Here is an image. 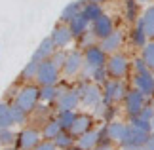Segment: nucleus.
I'll return each mask as SVG.
<instances>
[{"instance_id": "c03bdc74", "label": "nucleus", "mask_w": 154, "mask_h": 150, "mask_svg": "<svg viewBox=\"0 0 154 150\" xmlns=\"http://www.w3.org/2000/svg\"><path fill=\"white\" fill-rule=\"evenodd\" d=\"M139 4H149V2H152V0H137Z\"/></svg>"}, {"instance_id": "412c9836", "label": "nucleus", "mask_w": 154, "mask_h": 150, "mask_svg": "<svg viewBox=\"0 0 154 150\" xmlns=\"http://www.w3.org/2000/svg\"><path fill=\"white\" fill-rule=\"evenodd\" d=\"M76 142H78V146L84 148V150H93L99 142H101V137H99V131L97 129H90L88 133H84L82 137H78Z\"/></svg>"}, {"instance_id": "a878e982", "label": "nucleus", "mask_w": 154, "mask_h": 150, "mask_svg": "<svg viewBox=\"0 0 154 150\" xmlns=\"http://www.w3.org/2000/svg\"><path fill=\"white\" fill-rule=\"evenodd\" d=\"M146 42H149V36H146V32H145V29L141 27V23L137 21L135 23V27L131 29V44L135 46V47H143L146 46Z\"/></svg>"}, {"instance_id": "72a5a7b5", "label": "nucleus", "mask_w": 154, "mask_h": 150, "mask_svg": "<svg viewBox=\"0 0 154 150\" xmlns=\"http://www.w3.org/2000/svg\"><path fill=\"white\" fill-rule=\"evenodd\" d=\"M27 114L21 109L19 105H15V103H11V120H14V125H23L27 122Z\"/></svg>"}, {"instance_id": "de8ad7c7", "label": "nucleus", "mask_w": 154, "mask_h": 150, "mask_svg": "<svg viewBox=\"0 0 154 150\" xmlns=\"http://www.w3.org/2000/svg\"><path fill=\"white\" fill-rule=\"evenodd\" d=\"M88 2H99L101 4V2H105V0H88Z\"/></svg>"}, {"instance_id": "393cba45", "label": "nucleus", "mask_w": 154, "mask_h": 150, "mask_svg": "<svg viewBox=\"0 0 154 150\" xmlns=\"http://www.w3.org/2000/svg\"><path fill=\"white\" fill-rule=\"evenodd\" d=\"M82 14L88 17V21H90V23H93L95 19H99V17L103 15V6L99 4V2H88V0H86L84 8H82Z\"/></svg>"}, {"instance_id": "37998d69", "label": "nucleus", "mask_w": 154, "mask_h": 150, "mask_svg": "<svg viewBox=\"0 0 154 150\" xmlns=\"http://www.w3.org/2000/svg\"><path fill=\"white\" fill-rule=\"evenodd\" d=\"M122 150H145V146H122Z\"/></svg>"}, {"instance_id": "e433bc0d", "label": "nucleus", "mask_w": 154, "mask_h": 150, "mask_svg": "<svg viewBox=\"0 0 154 150\" xmlns=\"http://www.w3.org/2000/svg\"><path fill=\"white\" fill-rule=\"evenodd\" d=\"M109 72H106V67H101V69H95L93 70V74H91V78H93V82L95 84H105L106 80H109Z\"/></svg>"}, {"instance_id": "ea45409f", "label": "nucleus", "mask_w": 154, "mask_h": 150, "mask_svg": "<svg viewBox=\"0 0 154 150\" xmlns=\"http://www.w3.org/2000/svg\"><path fill=\"white\" fill-rule=\"evenodd\" d=\"M34 150H59V148L55 146V142H53V141H42Z\"/></svg>"}, {"instance_id": "6ab92c4d", "label": "nucleus", "mask_w": 154, "mask_h": 150, "mask_svg": "<svg viewBox=\"0 0 154 150\" xmlns=\"http://www.w3.org/2000/svg\"><path fill=\"white\" fill-rule=\"evenodd\" d=\"M86 0H74V2H69L65 8L61 10V15H59V23H69L74 19L78 14H82V8H84Z\"/></svg>"}, {"instance_id": "f257e3e1", "label": "nucleus", "mask_w": 154, "mask_h": 150, "mask_svg": "<svg viewBox=\"0 0 154 150\" xmlns=\"http://www.w3.org/2000/svg\"><path fill=\"white\" fill-rule=\"evenodd\" d=\"M106 59H109V53L103 51V47L99 44H93V46H88L86 51H84V69L82 72L84 76H90L93 74L95 69H101V67H106Z\"/></svg>"}, {"instance_id": "09e8293b", "label": "nucleus", "mask_w": 154, "mask_h": 150, "mask_svg": "<svg viewBox=\"0 0 154 150\" xmlns=\"http://www.w3.org/2000/svg\"><path fill=\"white\" fill-rule=\"evenodd\" d=\"M150 124H152V133H154V118H152V122H150Z\"/></svg>"}, {"instance_id": "a19ab883", "label": "nucleus", "mask_w": 154, "mask_h": 150, "mask_svg": "<svg viewBox=\"0 0 154 150\" xmlns=\"http://www.w3.org/2000/svg\"><path fill=\"white\" fill-rule=\"evenodd\" d=\"M145 150H154V133H150L149 141L145 142Z\"/></svg>"}, {"instance_id": "f03ea898", "label": "nucleus", "mask_w": 154, "mask_h": 150, "mask_svg": "<svg viewBox=\"0 0 154 150\" xmlns=\"http://www.w3.org/2000/svg\"><path fill=\"white\" fill-rule=\"evenodd\" d=\"M40 103V86L36 84H27V86H23L19 91L15 95V105H19L25 112H34L36 110V106Z\"/></svg>"}, {"instance_id": "2eb2a0df", "label": "nucleus", "mask_w": 154, "mask_h": 150, "mask_svg": "<svg viewBox=\"0 0 154 150\" xmlns=\"http://www.w3.org/2000/svg\"><path fill=\"white\" fill-rule=\"evenodd\" d=\"M122 42H124V32L120 31V29H114V31H112L106 38L99 40V46L103 47V51H105V53L112 55V53H116L118 50H120Z\"/></svg>"}, {"instance_id": "ddd939ff", "label": "nucleus", "mask_w": 154, "mask_h": 150, "mask_svg": "<svg viewBox=\"0 0 154 150\" xmlns=\"http://www.w3.org/2000/svg\"><path fill=\"white\" fill-rule=\"evenodd\" d=\"M90 31L93 32V36H95L97 40H103V38H106L112 31H114V21H112L110 15L103 14L99 19H95V21L91 23V29H90Z\"/></svg>"}, {"instance_id": "c9c22d12", "label": "nucleus", "mask_w": 154, "mask_h": 150, "mask_svg": "<svg viewBox=\"0 0 154 150\" xmlns=\"http://www.w3.org/2000/svg\"><path fill=\"white\" fill-rule=\"evenodd\" d=\"M67 55H69V51H67V50H55V53L51 55V61L55 63V67H57V69H63L65 61H67Z\"/></svg>"}, {"instance_id": "7c9ffc66", "label": "nucleus", "mask_w": 154, "mask_h": 150, "mask_svg": "<svg viewBox=\"0 0 154 150\" xmlns=\"http://www.w3.org/2000/svg\"><path fill=\"white\" fill-rule=\"evenodd\" d=\"M139 2L137 0H128L126 2V21L137 23L139 21Z\"/></svg>"}, {"instance_id": "3c124183", "label": "nucleus", "mask_w": 154, "mask_h": 150, "mask_svg": "<svg viewBox=\"0 0 154 150\" xmlns=\"http://www.w3.org/2000/svg\"><path fill=\"white\" fill-rule=\"evenodd\" d=\"M0 47H2V46H0ZM0 51H2V50H0Z\"/></svg>"}, {"instance_id": "7ed1b4c3", "label": "nucleus", "mask_w": 154, "mask_h": 150, "mask_svg": "<svg viewBox=\"0 0 154 150\" xmlns=\"http://www.w3.org/2000/svg\"><path fill=\"white\" fill-rule=\"evenodd\" d=\"M59 78H61V69H57L51 59H46V61L40 63L38 74L34 78V82L38 86H57Z\"/></svg>"}, {"instance_id": "9b49d317", "label": "nucleus", "mask_w": 154, "mask_h": 150, "mask_svg": "<svg viewBox=\"0 0 154 150\" xmlns=\"http://www.w3.org/2000/svg\"><path fill=\"white\" fill-rule=\"evenodd\" d=\"M50 36L53 40V44H55L57 50H65L67 46H70V42L74 40V34L70 31V27L67 23H59V25L53 27V31L50 32Z\"/></svg>"}, {"instance_id": "423d86ee", "label": "nucleus", "mask_w": 154, "mask_h": 150, "mask_svg": "<svg viewBox=\"0 0 154 150\" xmlns=\"http://www.w3.org/2000/svg\"><path fill=\"white\" fill-rule=\"evenodd\" d=\"M128 89L124 86L122 80H106L103 84V103L105 105H114V103H120L126 97Z\"/></svg>"}, {"instance_id": "20e7f679", "label": "nucleus", "mask_w": 154, "mask_h": 150, "mask_svg": "<svg viewBox=\"0 0 154 150\" xmlns=\"http://www.w3.org/2000/svg\"><path fill=\"white\" fill-rule=\"evenodd\" d=\"M129 59L124 55V53H112L109 55L106 59V72H109L110 78H114V80H122L124 76H128L129 72Z\"/></svg>"}, {"instance_id": "1a4fd4ad", "label": "nucleus", "mask_w": 154, "mask_h": 150, "mask_svg": "<svg viewBox=\"0 0 154 150\" xmlns=\"http://www.w3.org/2000/svg\"><path fill=\"white\" fill-rule=\"evenodd\" d=\"M145 106H146V97L139 89L133 87L126 93V97H124V109H126L128 116H137Z\"/></svg>"}, {"instance_id": "aec40b11", "label": "nucleus", "mask_w": 154, "mask_h": 150, "mask_svg": "<svg viewBox=\"0 0 154 150\" xmlns=\"http://www.w3.org/2000/svg\"><path fill=\"white\" fill-rule=\"evenodd\" d=\"M139 23H141V27L145 29L146 36L154 38V4H149L143 10V14L139 17Z\"/></svg>"}, {"instance_id": "f8f14e48", "label": "nucleus", "mask_w": 154, "mask_h": 150, "mask_svg": "<svg viewBox=\"0 0 154 150\" xmlns=\"http://www.w3.org/2000/svg\"><path fill=\"white\" fill-rule=\"evenodd\" d=\"M78 105H82L78 87L65 89V91L61 93V97L57 99V110H76Z\"/></svg>"}, {"instance_id": "6e6552de", "label": "nucleus", "mask_w": 154, "mask_h": 150, "mask_svg": "<svg viewBox=\"0 0 154 150\" xmlns=\"http://www.w3.org/2000/svg\"><path fill=\"white\" fill-rule=\"evenodd\" d=\"M82 69H84V53L80 50L69 51L67 61H65L63 69H61V74L67 76V78H74V76H78L82 72Z\"/></svg>"}, {"instance_id": "473e14b6", "label": "nucleus", "mask_w": 154, "mask_h": 150, "mask_svg": "<svg viewBox=\"0 0 154 150\" xmlns=\"http://www.w3.org/2000/svg\"><path fill=\"white\" fill-rule=\"evenodd\" d=\"M129 124H131L133 127H137V129H143V131H146V133H152V124L149 122V120H145L141 114H137V116H129Z\"/></svg>"}, {"instance_id": "c756f323", "label": "nucleus", "mask_w": 154, "mask_h": 150, "mask_svg": "<svg viewBox=\"0 0 154 150\" xmlns=\"http://www.w3.org/2000/svg\"><path fill=\"white\" fill-rule=\"evenodd\" d=\"M38 67H40V63L38 61H34V59L31 57V61H29L25 67H23V70H21V80H34L36 78V74H38Z\"/></svg>"}, {"instance_id": "4468645a", "label": "nucleus", "mask_w": 154, "mask_h": 150, "mask_svg": "<svg viewBox=\"0 0 154 150\" xmlns=\"http://www.w3.org/2000/svg\"><path fill=\"white\" fill-rule=\"evenodd\" d=\"M150 133H146L143 129H137L133 127L131 124H128V133H126V139L120 146H145V142L149 141Z\"/></svg>"}, {"instance_id": "c85d7f7f", "label": "nucleus", "mask_w": 154, "mask_h": 150, "mask_svg": "<svg viewBox=\"0 0 154 150\" xmlns=\"http://www.w3.org/2000/svg\"><path fill=\"white\" fill-rule=\"evenodd\" d=\"M76 116H78V112L76 110H57V120H59V124H61V127L63 129H70V125L74 124V120Z\"/></svg>"}, {"instance_id": "9d476101", "label": "nucleus", "mask_w": 154, "mask_h": 150, "mask_svg": "<svg viewBox=\"0 0 154 150\" xmlns=\"http://www.w3.org/2000/svg\"><path fill=\"white\" fill-rule=\"evenodd\" d=\"M133 87L139 89L146 99L154 97V72H152V70L133 72Z\"/></svg>"}, {"instance_id": "0eeeda50", "label": "nucleus", "mask_w": 154, "mask_h": 150, "mask_svg": "<svg viewBox=\"0 0 154 150\" xmlns=\"http://www.w3.org/2000/svg\"><path fill=\"white\" fill-rule=\"evenodd\" d=\"M42 131H38L36 127H25L17 133V148L19 150H34L40 142H42Z\"/></svg>"}, {"instance_id": "b1692460", "label": "nucleus", "mask_w": 154, "mask_h": 150, "mask_svg": "<svg viewBox=\"0 0 154 150\" xmlns=\"http://www.w3.org/2000/svg\"><path fill=\"white\" fill-rule=\"evenodd\" d=\"M61 87L57 86H40V101L42 103H53V101H57L61 97Z\"/></svg>"}, {"instance_id": "58836bf2", "label": "nucleus", "mask_w": 154, "mask_h": 150, "mask_svg": "<svg viewBox=\"0 0 154 150\" xmlns=\"http://www.w3.org/2000/svg\"><path fill=\"white\" fill-rule=\"evenodd\" d=\"M139 114H141V116H143L145 120H149V122H152V118H154V106H152V105H146V106H145V109L141 110Z\"/></svg>"}, {"instance_id": "bb28decb", "label": "nucleus", "mask_w": 154, "mask_h": 150, "mask_svg": "<svg viewBox=\"0 0 154 150\" xmlns=\"http://www.w3.org/2000/svg\"><path fill=\"white\" fill-rule=\"evenodd\" d=\"M14 120H11V105L6 101H0V129L11 127Z\"/></svg>"}, {"instance_id": "f704fd0d", "label": "nucleus", "mask_w": 154, "mask_h": 150, "mask_svg": "<svg viewBox=\"0 0 154 150\" xmlns=\"http://www.w3.org/2000/svg\"><path fill=\"white\" fill-rule=\"evenodd\" d=\"M17 141V135L11 131V127L0 129V146H11Z\"/></svg>"}, {"instance_id": "cd10ccee", "label": "nucleus", "mask_w": 154, "mask_h": 150, "mask_svg": "<svg viewBox=\"0 0 154 150\" xmlns=\"http://www.w3.org/2000/svg\"><path fill=\"white\" fill-rule=\"evenodd\" d=\"M74 137L70 135V131H67V129H63L61 133H59L55 139H53V142H55V146L59 148V150H67V148H70V146H74Z\"/></svg>"}, {"instance_id": "79ce46f5", "label": "nucleus", "mask_w": 154, "mask_h": 150, "mask_svg": "<svg viewBox=\"0 0 154 150\" xmlns=\"http://www.w3.org/2000/svg\"><path fill=\"white\" fill-rule=\"evenodd\" d=\"M93 150H114V148H112L110 142H101V145H97Z\"/></svg>"}, {"instance_id": "2f4dec72", "label": "nucleus", "mask_w": 154, "mask_h": 150, "mask_svg": "<svg viewBox=\"0 0 154 150\" xmlns=\"http://www.w3.org/2000/svg\"><path fill=\"white\" fill-rule=\"evenodd\" d=\"M141 57L145 59L146 67H149L152 72H154V40H149V42H146V46L141 50Z\"/></svg>"}, {"instance_id": "dca6fc26", "label": "nucleus", "mask_w": 154, "mask_h": 150, "mask_svg": "<svg viewBox=\"0 0 154 150\" xmlns=\"http://www.w3.org/2000/svg\"><path fill=\"white\" fill-rule=\"evenodd\" d=\"M55 50H57V47H55V44H53L51 36H46L36 46V50L32 51V59L38 61V63H42V61H46V59H51V55L55 53Z\"/></svg>"}, {"instance_id": "8fccbe9b", "label": "nucleus", "mask_w": 154, "mask_h": 150, "mask_svg": "<svg viewBox=\"0 0 154 150\" xmlns=\"http://www.w3.org/2000/svg\"><path fill=\"white\" fill-rule=\"evenodd\" d=\"M122 2H128V0H122Z\"/></svg>"}, {"instance_id": "f3484780", "label": "nucleus", "mask_w": 154, "mask_h": 150, "mask_svg": "<svg viewBox=\"0 0 154 150\" xmlns=\"http://www.w3.org/2000/svg\"><path fill=\"white\" fill-rule=\"evenodd\" d=\"M91 125H93V118L90 114H78L69 131H70V135H72L74 139H78V137H82L84 133H88V131L91 129Z\"/></svg>"}, {"instance_id": "a211bd4d", "label": "nucleus", "mask_w": 154, "mask_h": 150, "mask_svg": "<svg viewBox=\"0 0 154 150\" xmlns=\"http://www.w3.org/2000/svg\"><path fill=\"white\" fill-rule=\"evenodd\" d=\"M106 131H109L110 142H118V145H122L124 139H126V133H128V124L118 122V120H112V122L106 124Z\"/></svg>"}, {"instance_id": "a18cd8bd", "label": "nucleus", "mask_w": 154, "mask_h": 150, "mask_svg": "<svg viewBox=\"0 0 154 150\" xmlns=\"http://www.w3.org/2000/svg\"><path fill=\"white\" fill-rule=\"evenodd\" d=\"M67 150H84V148H80V146H70V148H67Z\"/></svg>"}, {"instance_id": "4c0bfd02", "label": "nucleus", "mask_w": 154, "mask_h": 150, "mask_svg": "<svg viewBox=\"0 0 154 150\" xmlns=\"http://www.w3.org/2000/svg\"><path fill=\"white\" fill-rule=\"evenodd\" d=\"M145 70H150V69L146 67V63H145L143 57H137L133 61V72H145Z\"/></svg>"}, {"instance_id": "5701e85b", "label": "nucleus", "mask_w": 154, "mask_h": 150, "mask_svg": "<svg viewBox=\"0 0 154 150\" xmlns=\"http://www.w3.org/2000/svg\"><path fill=\"white\" fill-rule=\"evenodd\" d=\"M61 131H63V127H61V124H59V120L57 118H51V120H48V122L44 124L42 137H44V141H53L59 133H61Z\"/></svg>"}, {"instance_id": "4be33fe9", "label": "nucleus", "mask_w": 154, "mask_h": 150, "mask_svg": "<svg viewBox=\"0 0 154 150\" xmlns=\"http://www.w3.org/2000/svg\"><path fill=\"white\" fill-rule=\"evenodd\" d=\"M88 25H90V21H88V17L84 14H78L72 21L69 23V27H70V31H72L74 38H80L82 34H86L88 32Z\"/></svg>"}, {"instance_id": "49530a36", "label": "nucleus", "mask_w": 154, "mask_h": 150, "mask_svg": "<svg viewBox=\"0 0 154 150\" xmlns=\"http://www.w3.org/2000/svg\"><path fill=\"white\" fill-rule=\"evenodd\" d=\"M2 150H19V148H11V146H6V148H2Z\"/></svg>"}, {"instance_id": "39448f33", "label": "nucleus", "mask_w": 154, "mask_h": 150, "mask_svg": "<svg viewBox=\"0 0 154 150\" xmlns=\"http://www.w3.org/2000/svg\"><path fill=\"white\" fill-rule=\"evenodd\" d=\"M78 91H80L82 105L88 106V109H95L97 105L103 103V89L95 82H84L78 87Z\"/></svg>"}]
</instances>
